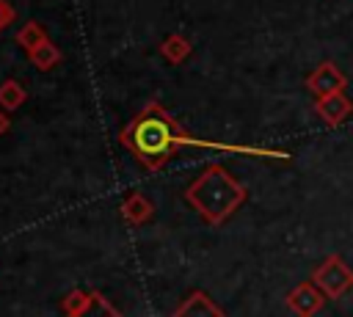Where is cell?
<instances>
[{
  "label": "cell",
  "mask_w": 353,
  "mask_h": 317,
  "mask_svg": "<svg viewBox=\"0 0 353 317\" xmlns=\"http://www.w3.org/2000/svg\"><path fill=\"white\" fill-rule=\"evenodd\" d=\"M28 58H30V63H33L36 69L50 72L52 66H58V61H61V50L47 39V41H44V44H39L33 52H28Z\"/></svg>",
  "instance_id": "11"
},
{
  "label": "cell",
  "mask_w": 353,
  "mask_h": 317,
  "mask_svg": "<svg viewBox=\"0 0 353 317\" xmlns=\"http://www.w3.org/2000/svg\"><path fill=\"white\" fill-rule=\"evenodd\" d=\"M119 143L132 152L149 171H157L176 149L196 146V138L185 132V127L160 105L146 102L119 132Z\"/></svg>",
  "instance_id": "1"
},
{
  "label": "cell",
  "mask_w": 353,
  "mask_h": 317,
  "mask_svg": "<svg viewBox=\"0 0 353 317\" xmlns=\"http://www.w3.org/2000/svg\"><path fill=\"white\" fill-rule=\"evenodd\" d=\"M8 127H11V119H8V113L0 108V135H6V132H8Z\"/></svg>",
  "instance_id": "15"
},
{
  "label": "cell",
  "mask_w": 353,
  "mask_h": 317,
  "mask_svg": "<svg viewBox=\"0 0 353 317\" xmlns=\"http://www.w3.org/2000/svg\"><path fill=\"white\" fill-rule=\"evenodd\" d=\"M176 317H223V311H221L204 292H196V295H190V300L176 311Z\"/></svg>",
  "instance_id": "9"
},
{
  "label": "cell",
  "mask_w": 353,
  "mask_h": 317,
  "mask_svg": "<svg viewBox=\"0 0 353 317\" xmlns=\"http://www.w3.org/2000/svg\"><path fill=\"white\" fill-rule=\"evenodd\" d=\"M323 303H325V295H323L312 281L298 284V287L287 295V306H290L298 317H312V314H317V311L323 309Z\"/></svg>",
  "instance_id": "5"
},
{
  "label": "cell",
  "mask_w": 353,
  "mask_h": 317,
  "mask_svg": "<svg viewBox=\"0 0 353 317\" xmlns=\"http://www.w3.org/2000/svg\"><path fill=\"white\" fill-rule=\"evenodd\" d=\"M50 36L44 33V28L36 22V19H30V22H25L19 30H17V44L22 47V50H28V52H33L39 44H44Z\"/></svg>",
  "instance_id": "10"
},
{
  "label": "cell",
  "mask_w": 353,
  "mask_h": 317,
  "mask_svg": "<svg viewBox=\"0 0 353 317\" xmlns=\"http://www.w3.org/2000/svg\"><path fill=\"white\" fill-rule=\"evenodd\" d=\"M124 215H127L130 221H143V218L149 215V204H146L141 196H132V198L124 204Z\"/></svg>",
  "instance_id": "13"
},
{
  "label": "cell",
  "mask_w": 353,
  "mask_h": 317,
  "mask_svg": "<svg viewBox=\"0 0 353 317\" xmlns=\"http://www.w3.org/2000/svg\"><path fill=\"white\" fill-rule=\"evenodd\" d=\"M17 19V11H14V6L8 3V0H0V33L11 25Z\"/></svg>",
  "instance_id": "14"
},
{
  "label": "cell",
  "mask_w": 353,
  "mask_h": 317,
  "mask_svg": "<svg viewBox=\"0 0 353 317\" xmlns=\"http://www.w3.org/2000/svg\"><path fill=\"white\" fill-rule=\"evenodd\" d=\"M306 88H309L317 99H323V96H331V94H342V91L347 88V77L339 72V66H336L334 61H323V63H317V66L309 72Z\"/></svg>",
  "instance_id": "4"
},
{
  "label": "cell",
  "mask_w": 353,
  "mask_h": 317,
  "mask_svg": "<svg viewBox=\"0 0 353 317\" xmlns=\"http://www.w3.org/2000/svg\"><path fill=\"white\" fill-rule=\"evenodd\" d=\"M314 113L320 116L323 124L328 127H339L350 113H353V99L342 91V94H331V96H323L314 102Z\"/></svg>",
  "instance_id": "6"
},
{
  "label": "cell",
  "mask_w": 353,
  "mask_h": 317,
  "mask_svg": "<svg viewBox=\"0 0 353 317\" xmlns=\"http://www.w3.org/2000/svg\"><path fill=\"white\" fill-rule=\"evenodd\" d=\"M188 201L210 221L221 223L226 221L243 201H245V187L221 165H210L190 187H188Z\"/></svg>",
  "instance_id": "2"
},
{
  "label": "cell",
  "mask_w": 353,
  "mask_h": 317,
  "mask_svg": "<svg viewBox=\"0 0 353 317\" xmlns=\"http://www.w3.org/2000/svg\"><path fill=\"white\" fill-rule=\"evenodd\" d=\"M190 52H193V44H190V39L182 36V33H168V36L160 41V55H163L168 63H182V61L190 58Z\"/></svg>",
  "instance_id": "7"
},
{
  "label": "cell",
  "mask_w": 353,
  "mask_h": 317,
  "mask_svg": "<svg viewBox=\"0 0 353 317\" xmlns=\"http://www.w3.org/2000/svg\"><path fill=\"white\" fill-rule=\"evenodd\" d=\"M25 99H28V94H25V88H22L17 80H3V83H0V108H3L6 113L22 108Z\"/></svg>",
  "instance_id": "12"
},
{
  "label": "cell",
  "mask_w": 353,
  "mask_h": 317,
  "mask_svg": "<svg viewBox=\"0 0 353 317\" xmlns=\"http://www.w3.org/2000/svg\"><path fill=\"white\" fill-rule=\"evenodd\" d=\"M312 284H314L323 295H328L331 300H339V298L353 287V270L347 267V262H345L342 256L331 254V256H325V259L314 267Z\"/></svg>",
  "instance_id": "3"
},
{
  "label": "cell",
  "mask_w": 353,
  "mask_h": 317,
  "mask_svg": "<svg viewBox=\"0 0 353 317\" xmlns=\"http://www.w3.org/2000/svg\"><path fill=\"white\" fill-rule=\"evenodd\" d=\"M69 317H121L99 292H88L85 303L80 309H72Z\"/></svg>",
  "instance_id": "8"
}]
</instances>
